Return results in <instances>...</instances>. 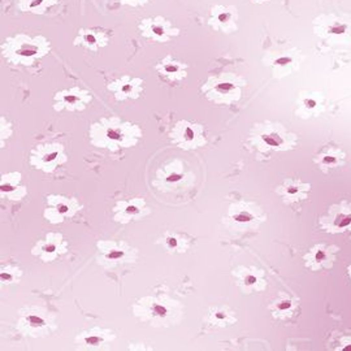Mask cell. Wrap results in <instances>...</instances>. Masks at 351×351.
<instances>
[{"instance_id": "obj_1", "label": "cell", "mask_w": 351, "mask_h": 351, "mask_svg": "<svg viewBox=\"0 0 351 351\" xmlns=\"http://www.w3.org/2000/svg\"><path fill=\"white\" fill-rule=\"evenodd\" d=\"M51 51V42L43 35H29L18 33L7 37L2 44V52L7 63L13 65L30 66L46 57Z\"/></svg>"}, {"instance_id": "obj_2", "label": "cell", "mask_w": 351, "mask_h": 351, "mask_svg": "<svg viewBox=\"0 0 351 351\" xmlns=\"http://www.w3.org/2000/svg\"><path fill=\"white\" fill-rule=\"evenodd\" d=\"M139 134H134V128L130 125L114 124V120L102 121V130H94V139H102L106 147H130L134 146Z\"/></svg>"}, {"instance_id": "obj_3", "label": "cell", "mask_w": 351, "mask_h": 351, "mask_svg": "<svg viewBox=\"0 0 351 351\" xmlns=\"http://www.w3.org/2000/svg\"><path fill=\"white\" fill-rule=\"evenodd\" d=\"M141 37L154 43H168L180 35L181 30L164 16L143 18L138 24Z\"/></svg>"}, {"instance_id": "obj_4", "label": "cell", "mask_w": 351, "mask_h": 351, "mask_svg": "<svg viewBox=\"0 0 351 351\" xmlns=\"http://www.w3.org/2000/svg\"><path fill=\"white\" fill-rule=\"evenodd\" d=\"M238 21H240V12L237 7L215 4L209 11L207 24L214 32L233 34L238 32Z\"/></svg>"}, {"instance_id": "obj_5", "label": "cell", "mask_w": 351, "mask_h": 351, "mask_svg": "<svg viewBox=\"0 0 351 351\" xmlns=\"http://www.w3.org/2000/svg\"><path fill=\"white\" fill-rule=\"evenodd\" d=\"M314 33L325 39H343L351 35V22L337 14H320L314 20Z\"/></svg>"}, {"instance_id": "obj_6", "label": "cell", "mask_w": 351, "mask_h": 351, "mask_svg": "<svg viewBox=\"0 0 351 351\" xmlns=\"http://www.w3.org/2000/svg\"><path fill=\"white\" fill-rule=\"evenodd\" d=\"M111 40V34L100 28H81L77 37L75 38V46L82 47L91 52H98L99 50L108 46Z\"/></svg>"}, {"instance_id": "obj_7", "label": "cell", "mask_w": 351, "mask_h": 351, "mask_svg": "<svg viewBox=\"0 0 351 351\" xmlns=\"http://www.w3.org/2000/svg\"><path fill=\"white\" fill-rule=\"evenodd\" d=\"M91 100V95L86 90L80 87L63 90L55 95L56 109H68V111H80L86 107V104Z\"/></svg>"}, {"instance_id": "obj_8", "label": "cell", "mask_w": 351, "mask_h": 351, "mask_svg": "<svg viewBox=\"0 0 351 351\" xmlns=\"http://www.w3.org/2000/svg\"><path fill=\"white\" fill-rule=\"evenodd\" d=\"M108 90L113 92L117 100L137 99L143 90V80L131 76H123L108 85Z\"/></svg>"}, {"instance_id": "obj_9", "label": "cell", "mask_w": 351, "mask_h": 351, "mask_svg": "<svg viewBox=\"0 0 351 351\" xmlns=\"http://www.w3.org/2000/svg\"><path fill=\"white\" fill-rule=\"evenodd\" d=\"M156 72L168 82H180L188 76V65L174 59L172 55H167L156 65Z\"/></svg>"}, {"instance_id": "obj_10", "label": "cell", "mask_w": 351, "mask_h": 351, "mask_svg": "<svg viewBox=\"0 0 351 351\" xmlns=\"http://www.w3.org/2000/svg\"><path fill=\"white\" fill-rule=\"evenodd\" d=\"M60 0H17V7L24 13L42 16L51 11Z\"/></svg>"}, {"instance_id": "obj_11", "label": "cell", "mask_w": 351, "mask_h": 351, "mask_svg": "<svg viewBox=\"0 0 351 351\" xmlns=\"http://www.w3.org/2000/svg\"><path fill=\"white\" fill-rule=\"evenodd\" d=\"M60 156H61V146H49V147H44V149L40 150L39 156L33 157V159L38 160V164H35L37 167H39L40 169H44V171L50 172L54 168H56V166L60 163Z\"/></svg>"}, {"instance_id": "obj_12", "label": "cell", "mask_w": 351, "mask_h": 351, "mask_svg": "<svg viewBox=\"0 0 351 351\" xmlns=\"http://www.w3.org/2000/svg\"><path fill=\"white\" fill-rule=\"evenodd\" d=\"M207 89L211 95L216 94L217 97H230V95L240 94V87L234 81L228 80V78H211L207 83Z\"/></svg>"}, {"instance_id": "obj_13", "label": "cell", "mask_w": 351, "mask_h": 351, "mask_svg": "<svg viewBox=\"0 0 351 351\" xmlns=\"http://www.w3.org/2000/svg\"><path fill=\"white\" fill-rule=\"evenodd\" d=\"M63 242H61V237L59 236H49V241L43 243L42 248H40V258L44 260H52L57 256V254L63 251L64 248L61 247Z\"/></svg>"}, {"instance_id": "obj_14", "label": "cell", "mask_w": 351, "mask_h": 351, "mask_svg": "<svg viewBox=\"0 0 351 351\" xmlns=\"http://www.w3.org/2000/svg\"><path fill=\"white\" fill-rule=\"evenodd\" d=\"M73 200L71 199H63V198H59V199L55 202L54 208H50L51 211H55V214L59 216V220L61 221V219H64L65 216L72 215V212L75 211V207L72 206Z\"/></svg>"}, {"instance_id": "obj_15", "label": "cell", "mask_w": 351, "mask_h": 351, "mask_svg": "<svg viewBox=\"0 0 351 351\" xmlns=\"http://www.w3.org/2000/svg\"><path fill=\"white\" fill-rule=\"evenodd\" d=\"M197 138V131L192 126H178L177 131H176V141L180 145L185 146V143H193Z\"/></svg>"}, {"instance_id": "obj_16", "label": "cell", "mask_w": 351, "mask_h": 351, "mask_svg": "<svg viewBox=\"0 0 351 351\" xmlns=\"http://www.w3.org/2000/svg\"><path fill=\"white\" fill-rule=\"evenodd\" d=\"M293 64H294V56L289 52H283L274 59L272 65H273L274 71L278 69V75H283V73H285V69H288Z\"/></svg>"}, {"instance_id": "obj_17", "label": "cell", "mask_w": 351, "mask_h": 351, "mask_svg": "<svg viewBox=\"0 0 351 351\" xmlns=\"http://www.w3.org/2000/svg\"><path fill=\"white\" fill-rule=\"evenodd\" d=\"M123 206H124L123 216L133 217V216H137V215H139L141 212H142L145 203H143L142 200H134V202H131V203L124 202Z\"/></svg>"}, {"instance_id": "obj_18", "label": "cell", "mask_w": 351, "mask_h": 351, "mask_svg": "<svg viewBox=\"0 0 351 351\" xmlns=\"http://www.w3.org/2000/svg\"><path fill=\"white\" fill-rule=\"evenodd\" d=\"M13 174H9V178H8V182H7V180L2 181V186H0V189H2V193H8V194H11V193H14L16 190L18 189V182H20V174H14V178Z\"/></svg>"}, {"instance_id": "obj_19", "label": "cell", "mask_w": 351, "mask_h": 351, "mask_svg": "<svg viewBox=\"0 0 351 351\" xmlns=\"http://www.w3.org/2000/svg\"><path fill=\"white\" fill-rule=\"evenodd\" d=\"M150 312H151L155 317H161V319L167 317L169 314L168 309H167L166 306L161 305V303H159V302L152 303L151 307H150Z\"/></svg>"}, {"instance_id": "obj_20", "label": "cell", "mask_w": 351, "mask_h": 351, "mask_svg": "<svg viewBox=\"0 0 351 351\" xmlns=\"http://www.w3.org/2000/svg\"><path fill=\"white\" fill-rule=\"evenodd\" d=\"M25 323H26V325H29L30 328H35V329H39V328H42V326L46 325V321H44L42 317L37 316V315H29V316L26 317Z\"/></svg>"}, {"instance_id": "obj_21", "label": "cell", "mask_w": 351, "mask_h": 351, "mask_svg": "<svg viewBox=\"0 0 351 351\" xmlns=\"http://www.w3.org/2000/svg\"><path fill=\"white\" fill-rule=\"evenodd\" d=\"M123 6L133 7V8H137V7H145L147 4H150L152 0H116Z\"/></svg>"}, {"instance_id": "obj_22", "label": "cell", "mask_w": 351, "mask_h": 351, "mask_svg": "<svg viewBox=\"0 0 351 351\" xmlns=\"http://www.w3.org/2000/svg\"><path fill=\"white\" fill-rule=\"evenodd\" d=\"M126 252L123 248H112V250H106V256L109 260H121L125 256Z\"/></svg>"}, {"instance_id": "obj_23", "label": "cell", "mask_w": 351, "mask_h": 351, "mask_svg": "<svg viewBox=\"0 0 351 351\" xmlns=\"http://www.w3.org/2000/svg\"><path fill=\"white\" fill-rule=\"evenodd\" d=\"M104 341H106L104 336H98V334H90V336H87V337L85 338L86 345H91V346L102 345Z\"/></svg>"}, {"instance_id": "obj_24", "label": "cell", "mask_w": 351, "mask_h": 351, "mask_svg": "<svg viewBox=\"0 0 351 351\" xmlns=\"http://www.w3.org/2000/svg\"><path fill=\"white\" fill-rule=\"evenodd\" d=\"M263 141L267 143L271 147H278L281 145V139L280 138L274 137V135H263Z\"/></svg>"}, {"instance_id": "obj_25", "label": "cell", "mask_w": 351, "mask_h": 351, "mask_svg": "<svg viewBox=\"0 0 351 351\" xmlns=\"http://www.w3.org/2000/svg\"><path fill=\"white\" fill-rule=\"evenodd\" d=\"M234 219H236V221H240V223H246V221L252 220V216L250 214H247V212H241V214L236 215Z\"/></svg>"}, {"instance_id": "obj_26", "label": "cell", "mask_w": 351, "mask_h": 351, "mask_svg": "<svg viewBox=\"0 0 351 351\" xmlns=\"http://www.w3.org/2000/svg\"><path fill=\"white\" fill-rule=\"evenodd\" d=\"M350 223H351V216H341V217H338V220L336 221V224H337L338 226H341V228L347 226Z\"/></svg>"}, {"instance_id": "obj_27", "label": "cell", "mask_w": 351, "mask_h": 351, "mask_svg": "<svg viewBox=\"0 0 351 351\" xmlns=\"http://www.w3.org/2000/svg\"><path fill=\"white\" fill-rule=\"evenodd\" d=\"M245 2H248V3L255 4V6H267L272 2V0H245Z\"/></svg>"}, {"instance_id": "obj_28", "label": "cell", "mask_w": 351, "mask_h": 351, "mask_svg": "<svg viewBox=\"0 0 351 351\" xmlns=\"http://www.w3.org/2000/svg\"><path fill=\"white\" fill-rule=\"evenodd\" d=\"M181 178H182V176H181V174L173 173V174H171L169 177H167L166 181H167V182H176V181L181 180Z\"/></svg>"}, {"instance_id": "obj_29", "label": "cell", "mask_w": 351, "mask_h": 351, "mask_svg": "<svg viewBox=\"0 0 351 351\" xmlns=\"http://www.w3.org/2000/svg\"><path fill=\"white\" fill-rule=\"evenodd\" d=\"M167 245H168L171 248H174L176 246H177V240H176V238H173V237L168 238V240H167Z\"/></svg>"}, {"instance_id": "obj_30", "label": "cell", "mask_w": 351, "mask_h": 351, "mask_svg": "<svg viewBox=\"0 0 351 351\" xmlns=\"http://www.w3.org/2000/svg\"><path fill=\"white\" fill-rule=\"evenodd\" d=\"M305 104L307 107H309V108H314V107L316 106V100H314V99H306L305 100Z\"/></svg>"}, {"instance_id": "obj_31", "label": "cell", "mask_w": 351, "mask_h": 351, "mask_svg": "<svg viewBox=\"0 0 351 351\" xmlns=\"http://www.w3.org/2000/svg\"><path fill=\"white\" fill-rule=\"evenodd\" d=\"M256 277L255 276H247L246 277V284H248V285H251V284H255L256 283Z\"/></svg>"}, {"instance_id": "obj_32", "label": "cell", "mask_w": 351, "mask_h": 351, "mask_svg": "<svg viewBox=\"0 0 351 351\" xmlns=\"http://www.w3.org/2000/svg\"><path fill=\"white\" fill-rule=\"evenodd\" d=\"M290 307V302L289 300H285V302H281L280 305H278V309L280 310H286Z\"/></svg>"}, {"instance_id": "obj_33", "label": "cell", "mask_w": 351, "mask_h": 351, "mask_svg": "<svg viewBox=\"0 0 351 351\" xmlns=\"http://www.w3.org/2000/svg\"><path fill=\"white\" fill-rule=\"evenodd\" d=\"M336 161V159L334 157H332V156H326V157H324V163H328V164H331V163H334Z\"/></svg>"}, {"instance_id": "obj_34", "label": "cell", "mask_w": 351, "mask_h": 351, "mask_svg": "<svg viewBox=\"0 0 351 351\" xmlns=\"http://www.w3.org/2000/svg\"><path fill=\"white\" fill-rule=\"evenodd\" d=\"M324 258H325V255H324V252H321V251H319L316 254V260L317 262H320V260H323Z\"/></svg>"}, {"instance_id": "obj_35", "label": "cell", "mask_w": 351, "mask_h": 351, "mask_svg": "<svg viewBox=\"0 0 351 351\" xmlns=\"http://www.w3.org/2000/svg\"><path fill=\"white\" fill-rule=\"evenodd\" d=\"M288 192H289V194H295V193H298V189L297 188H290Z\"/></svg>"}, {"instance_id": "obj_36", "label": "cell", "mask_w": 351, "mask_h": 351, "mask_svg": "<svg viewBox=\"0 0 351 351\" xmlns=\"http://www.w3.org/2000/svg\"><path fill=\"white\" fill-rule=\"evenodd\" d=\"M216 317H219V319H224V317H225V315H223V314H216Z\"/></svg>"}, {"instance_id": "obj_37", "label": "cell", "mask_w": 351, "mask_h": 351, "mask_svg": "<svg viewBox=\"0 0 351 351\" xmlns=\"http://www.w3.org/2000/svg\"><path fill=\"white\" fill-rule=\"evenodd\" d=\"M343 350H346V351L351 350V346H347V347H345V348H343Z\"/></svg>"}]
</instances>
